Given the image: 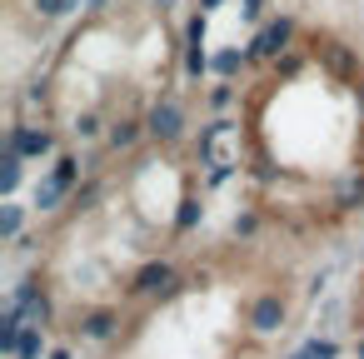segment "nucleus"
<instances>
[{
	"mask_svg": "<svg viewBox=\"0 0 364 359\" xmlns=\"http://www.w3.org/2000/svg\"><path fill=\"white\" fill-rule=\"evenodd\" d=\"M264 180H324L339 200L364 190V65L329 36H284L235 120Z\"/></svg>",
	"mask_w": 364,
	"mask_h": 359,
	"instance_id": "1",
	"label": "nucleus"
},
{
	"mask_svg": "<svg viewBox=\"0 0 364 359\" xmlns=\"http://www.w3.org/2000/svg\"><path fill=\"white\" fill-rule=\"evenodd\" d=\"M175 60L180 45L165 0H95L41 85L46 130L75 145L105 140L110 150H130L165 105Z\"/></svg>",
	"mask_w": 364,
	"mask_h": 359,
	"instance_id": "2",
	"label": "nucleus"
},
{
	"mask_svg": "<svg viewBox=\"0 0 364 359\" xmlns=\"http://www.w3.org/2000/svg\"><path fill=\"white\" fill-rule=\"evenodd\" d=\"M279 319H284V304L279 299H259L255 304V329H279Z\"/></svg>",
	"mask_w": 364,
	"mask_h": 359,
	"instance_id": "3",
	"label": "nucleus"
},
{
	"mask_svg": "<svg viewBox=\"0 0 364 359\" xmlns=\"http://www.w3.org/2000/svg\"><path fill=\"white\" fill-rule=\"evenodd\" d=\"M160 284H170V264H145L135 274V289H160Z\"/></svg>",
	"mask_w": 364,
	"mask_h": 359,
	"instance_id": "4",
	"label": "nucleus"
},
{
	"mask_svg": "<svg viewBox=\"0 0 364 359\" xmlns=\"http://www.w3.org/2000/svg\"><path fill=\"white\" fill-rule=\"evenodd\" d=\"M46 349V339H41V324H26V334H21V349H16V359H36Z\"/></svg>",
	"mask_w": 364,
	"mask_h": 359,
	"instance_id": "5",
	"label": "nucleus"
},
{
	"mask_svg": "<svg viewBox=\"0 0 364 359\" xmlns=\"http://www.w3.org/2000/svg\"><path fill=\"white\" fill-rule=\"evenodd\" d=\"M294 359H334V344H329V339H324V344L314 339V344H304V349H299Z\"/></svg>",
	"mask_w": 364,
	"mask_h": 359,
	"instance_id": "6",
	"label": "nucleus"
},
{
	"mask_svg": "<svg viewBox=\"0 0 364 359\" xmlns=\"http://www.w3.org/2000/svg\"><path fill=\"white\" fill-rule=\"evenodd\" d=\"M85 334H110V314H95V319L85 324Z\"/></svg>",
	"mask_w": 364,
	"mask_h": 359,
	"instance_id": "7",
	"label": "nucleus"
},
{
	"mask_svg": "<svg viewBox=\"0 0 364 359\" xmlns=\"http://www.w3.org/2000/svg\"><path fill=\"white\" fill-rule=\"evenodd\" d=\"M50 359H70V354H65V349H55V354H50Z\"/></svg>",
	"mask_w": 364,
	"mask_h": 359,
	"instance_id": "8",
	"label": "nucleus"
},
{
	"mask_svg": "<svg viewBox=\"0 0 364 359\" xmlns=\"http://www.w3.org/2000/svg\"><path fill=\"white\" fill-rule=\"evenodd\" d=\"M359 354H364V344H359Z\"/></svg>",
	"mask_w": 364,
	"mask_h": 359,
	"instance_id": "9",
	"label": "nucleus"
}]
</instances>
